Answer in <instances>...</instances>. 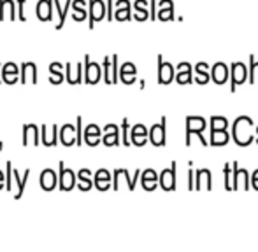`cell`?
I'll return each instance as SVG.
<instances>
[{
	"instance_id": "6da1fadb",
	"label": "cell",
	"mask_w": 258,
	"mask_h": 252,
	"mask_svg": "<svg viewBox=\"0 0 258 252\" xmlns=\"http://www.w3.org/2000/svg\"><path fill=\"white\" fill-rule=\"evenodd\" d=\"M249 79V68L242 62H234L230 65V91L234 93L237 86L244 84Z\"/></svg>"
},
{
	"instance_id": "7a4b0ae2",
	"label": "cell",
	"mask_w": 258,
	"mask_h": 252,
	"mask_svg": "<svg viewBox=\"0 0 258 252\" xmlns=\"http://www.w3.org/2000/svg\"><path fill=\"white\" fill-rule=\"evenodd\" d=\"M107 18V6L104 0H88V28H95L97 21Z\"/></svg>"
},
{
	"instance_id": "3957f363",
	"label": "cell",
	"mask_w": 258,
	"mask_h": 252,
	"mask_svg": "<svg viewBox=\"0 0 258 252\" xmlns=\"http://www.w3.org/2000/svg\"><path fill=\"white\" fill-rule=\"evenodd\" d=\"M83 63H85V84H97L104 75L102 67L97 62H92L90 55H85Z\"/></svg>"
},
{
	"instance_id": "277c9868",
	"label": "cell",
	"mask_w": 258,
	"mask_h": 252,
	"mask_svg": "<svg viewBox=\"0 0 258 252\" xmlns=\"http://www.w3.org/2000/svg\"><path fill=\"white\" fill-rule=\"evenodd\" d=\"M58 168H60V174H58V189L60 191H72L78 186V175L71 170V168H65V163L60 161L58 163Z\"/></svg>"
},
{
	"instance_id": "5b68a950",
	"label": "cell",
	"mask_w": 258,
	"mask_h": 252,
	"mask_svg": "<svg viewBox=\"0 0 258 252\" xmlns=\"http://www.w3.org/2000/svg\"><path fill=\"white\" fill-rule=\"evenodd\" d=\"M232 179H234V191H237L242 186V189L251 188V175L246 168H239V163H232Z\"/></svg>"
},
{
	"instance_id": "8992f818",
	"label": "cell",
	"mask_w": 258,
	"mask_h": 252,
	"mask_svg": "<svg viewBox=\"0 0 258 252\" xmlns=\"http://www.w3.org/2000/svg\"><path fill=\"white\" fill-rule=\"evenodd\" d=\"M207 128V123L204 117L201 116H186V135H184V142L186 146L191 144V135H197V133H204Z\"/></svg>"
},
{
	"instance_id": "52a82bcc",
	"label": "cell",
	"mask_w": 258,
	"mask_h": 252,
	"mask_svg": "<svg viewBox=\"0 0 258 252\" xmlns=\"http://www.w3.org/2000/svg\"><path fill=\"white\" fill-rule=\"evenodd\" d=\"M253 126L251 117L248 116H241L232 123V140L237 144L239 147H242V132H246L248 128Z\"/></svg>"
},
{
	"instance_id": "ba28073f",
	"label": "cell",
	"mask_w": 258,
	"mask_h": 252,
	"mask_svg": "<svg viewBox=\"0 0 258 252\" xmlns=\"http://www.w3.org/2000/svg\"><path fill=\"white\" fill-rule=\"evenodd\" d=\"M176 167H177V163L176 161H172L170 168H165V170L160 172L158 182H160V186H162L163 191H174L176 189V182H177Z\"/></svg>"
},
{
	"instance_id": "9c48e42d",
	"label": "cell",
	"mask_w": 258,
	"mask_h": 252,
	"mask_svg": "<svg viewBox=\"0 0 258 252\" xmlns=\"http://www.w3.org/2000/svg\"><path fill=\"white\" fill-rule=\"evenodd\" d=\"M176 79V67L169 62H163V56L158 55V82L170 84Z\"/></svg>"
},
{
	"instance_id": "30bf717a",
	"label": "cell",
	"mask_w": 258,
	"mask_h": 252,
	"mask_svg": "<svg viewBox=\"0 0 258 252\" xmlns=\"http://www.w3.org/2000/svg\"><path fill=\"white\" fill-rule=\"evenodd\" d=\"M165 123L167 119L162 117L160 123H156L151 126L150 130V142L153 144L155 147H163L167 144V132H165Z\"/></svg>"
},
{
	"instance_id": "8fae6325",
	"label": "cell",
	"mask_w": 258,
	"mask_h": 252,
	"mask_svg": "<svg viewBox=\"0 0 258 252\" xmlns=\"http://www.w3.org/2000/svg\"><path fill=\"white\" fill-rule=\"evenodd\" d=\"M60 142V130H58L56 124L48 126L42 124L41 126V144L46 147H54Z\"/></svg>"
},
{
	"instance_id": "7c38bea8",
	"label": "cell",
	"mask_w": 258,
	"mask_h": 252,
	"mask_svg": "<svg viewBox=\"0 0 258 252\" xmlns=\"http://www.w3.org/2000/svg\"><path fill=\"white\" fill-rule=\"evenodd\" d=\"M67 82L69 84H83L85 82V63L67 62Z\"/></svg>"
},
{
	"instance_id": "4fadbf2b",
	"label": "cell",
	"mask_w": 258,
	"mask_h": 252,
	"mask_svg": "<svg viewBox=\"0 0 258 252\" xmlns=\"http://www.w3.org/2000/svg\"><path fill=\"white\" fill-rule=\"evenodd\" d=\"M30 81L32 84H37V65L34 62H23L20 65V82L27 84Z\"/></svg>"
},
{
	"instance_id": "5bb4252c",
	"label": "cell",
	"mask_w": 258,
	"mask_h": 252,
	"mask_svg": "<svg viewBox=\"0 0 258 252\" xmlns=\"http://www.w3.org/2000/svg\"><path fill=\"white\" fill-rule=\"evenodd\" d=\"M0 75H2V81L6 84H16L20 81V65H16L14 62H7L2 65V70H0Z\"/></svg>"
},
{
	"instance_id": "9a60e30c",
	"label": "cell",
	"mask_w": 258,
	"mask_h": 252,
	"mask_svg": "<svg viewBox=\"0 0 258 252\" xmlns=\"http://www.w3.org/2000/svg\"><path fill=\"white\" fill-rule=\"evenodd\" d=\"M39 184L44 191H53L58 188V175L53 168H44L39 175Z\"/></svg>"
},
{
	"instance_id": "2e32d148",
	"label": "cell",
	"mask_w": 258,
	"mask_h": 252,
	"mask_svg": "<svg viewBox=\"0 0 258 252\" xmlns=\"http://www.w3.org/2000/svg\"><path fill=\"white\" fill-rule=\"evenodd\" d=\"M228 72H230V68H228L227 63H214L211 67V81H214V84H225L228 81Z\"/></svg>"
},
{
	"instance_id": "e0dca14e",
	"label": "cell",
	"mask_w": 258,
	"mask_h": 252,
	"mask_svg": "<svg viewBox=\"0 0 258 252\" xmlns=\"http://www.w3.org/2000/svg\"><path fill=\"white\" fill-rule=\"evenodd\" d=\"M39 126L30 123V124H25L23 126V137H21V144H23V147L27 146H39Z\"/></svg>"
},
{
	"instance_id": "ac0fdd59",
	"label": "cell",
	"mask_w": 258,
	"mask_h": 252,
	"mask_svg": "<svg viewBox=\"0 0 258 252\" xmlns=\"http://www.w3.org/2000/svg\"><path fill=\"white\" fill-rule=\"evenodd\" d=\"M195 189L197 191L213 189V179H211L209 168H199V170L195 172Z\"/></svg>"
},
{
	"instance_id": "d6986e66",
	"label": "cell",
	"mask_w": 258,
	"mask_h": 252,
	"mask_svg": "<svg viewBox=\"0 0 258 252\" xmlns=\"http://www.w3.org/2000/svg\"><path fill=\"white\" fill-rule=\"evenodd\" d=\"M137 79V67L132 62H125L119 67V81H123V84H134Z\"/></svg>"
},
{
	"instance_id": "ffe728a7",
	"label": "cell",
	"mask_w": 258,
	"mask_h": 252,
	"mask_svg": "<svg viewBox=\"0 0 258 252\" xmlns=\"http://www.w3.org/2000/svg\"><path fill=\"white\" fill-rule=\"evenodd\" d=\"M53 0H39L35 6V16L39 21H51L53 20Z\"/></svg>"
},
{
	"instance_id": "44dd1931",
	"label": "cell",
	"mask_w": 258,
	"mask_h": 252,
	"mask_svg": "<svg viewBox=\"0 0 258 252\" xmlns=\"http://www.w3.org/2000/svg\"><path fill=\"white\" fill-rule=\"evenodd\" d=\"M76 140H78V128L72 124H63L60 128V144L65 147H71L76 144Z\"/></svg>"
},
{
	"instance_id": "7402d4cb",
	"label": "cell",
	"mask_w": 258,
	"mask_h": 252,
	"mask_svg": "<svg viewBox=\"0 0 258 252\" xmlns=\"http://www.w3.org/2000/svg\"><path fill=\"white\" fill-rule=\"evenodd\" d=\"M53 6H54V13H56V18H58L54 28H56V30H60V28L63 27V23H65V18H67L69 9L72 7V0H67V2H65V6H61L60 0H53Z\"/></svg>"
},
{
	"instance_id": "603a6c76",
	"label": "cell",
	"mask_w": 258,
	"mask_h": 252,
	"mask_svg": "<svg viewBox=\"0 0 258 252\" xmlns=\"http://www.w3.org/2000/svg\"><path fill=\"white\" fill-rule=\"evenodd\" d=\"M158 184H160L158 174H156L153 168H146V170L141 174V186L146 191H153Z\"/></svg>"
},
{
	"instance_id": "cb8c5ba5",
	"label": "cell",
	"mask_w": 258,
	"mask_h": 252,
	"mask_svg": "<svg viewBox=\"0 0 258 252\" xmlns=\"http://www.w3.org/2000/svg\"><path fill=\"white\" fill-rule=\"evenodd\" d=\"M230 140H232V135H228L227 130H211L209 146L221 147V146H227Z\"/></svg>"
},
{
	"instance_id": "d4e9b609",
	"label": "cell",
	"mask_w": 258,
	"mask_h": 252,
	"mask_svg": "<svg viewBox=\"0 0 258 252\" xmlns=\"http://www.w3.org/2000/svg\"><path fill=\"white\" fill-rule=\"evenodd\" d=\"M7 16H11V20L18 18V9L14 6V0H0V21H4Z\"/></svg>"
},
{
	"instance_id": "484cf974",
	"label": "cell",
	"mask_w": 258,
	"mask_h": 252,
	"mask_svg": "<svg viewBox=\"0 0 258 252\" xmlns=\"http://www.w3.org/2000/svg\"><path fill=\"white\" fill-rule=\"evenodd\" d=\"M93 184H95V182L92 181V170L81 168V170L78 172V188L81 191H90Z\"/></svg>"
},
{
	"instance_id": "4316f807",
	"label": "cell",
	"mask_w": 258,
	"mask_h": 252,
	"mask_svg": "<svg viewBox=\"0 0 258 252\" xmlns=\"http://www.w3.org/2000/svg\"><path fill=\"white\" fill-rule=\"evenodd\" d=\"M86 6H88V2H86V0H72V9H74L72 20H74V21H85L86 18H88Z\"/></svg>"
},
{
	"instance_id": "83f0119b",
	"label": "cell",
	"mask_w": 258,
	"mask_h": 252,
	"mask_svg": "<svg viewBox=\"0 0 258 252\" xmlns=\"http://www.w3.org/2000/svg\"><path fill=\"white\" fill-rule=\"evenodd\" d=\"M13 174H14V184H18V191H16V194H14V200H20V198L23 196V191H25V186H27L28 177H30V168H27V170H25V177L23 179L20 177L18 170H13Z\"/></svg>"
},
{
	"instance_id": "f1b7e54d",
	"label": "cell",
	"mask_w": 258,
	"mask_h": 252,
	"mask_svg": "<svg viewBox=\"0 0 258 252\" xmlns=\"http://www.w3.org/2000/svg\"><path fill=\"white\" fill-rule=\"evenodd\" d=\"M223 181H225V189L227 191H234V179H232V163H225L223 165Z\"/></svg>"
},
{
	"instance_id": "f546056e",
	"label": "cell",
	"mask_w": 258,
	"mask_h": 252,
	"mask_svg": "<svg viewBox=\"0 0 258 252\" xmlns=\"http://www.w3.org/2000/svg\"><path fill=\"white\" fill-rule=\"evenodd\" d=\"M102 144H104L105 147L119 146V144H121V135H119V132H116V133H104V135H102Z\"/></svg>"
},
{
	"instance_id": "4dcf8cb0",
	"label": "cell",
	"mask_w": 258,
	"mask_h": 252,
	"mask_svg": "<svg viewBox=\"0 0 258 252\" xmlns=\"http://www.w3.org/2000/svg\"><path fill=\"white\" fill-rule=\"evenodd\" d=\"M134 18V11H132V6L130 7H118L114 9V20L118 21H128Z\"/></svg>"
},
{
	"instance_id": "1f68e13d",
	"label": "cell",
	"mask_w": 258,
	"mask_h": 252,
	"mask_svg": "<svg viewBox=\"0 0 258 252\" xmlns=\"http://www.w3.org/2000/svg\"><path fill=\"white\" fill-rule=\"evenodd\" d=\"M211 130H227L228 128V121L223 116H211L209 119Z\"/></svg>"
},
{
	"instance_id": "d6a6232c",
	"label": "cell",
	"mask_w": 258,
	"mask_h": 252,
	"mask_svg": "<svg viewBox=\"0 0 258 252\" xmlns=\"http://www.w3.org/2000/svg\"><path fill=\"white\" fill-rule=\"evenodd\" d=\"M13 163L7 161L6 163V191H13L14 189V174H13Z\"/></svg>"
},
{
	"instance_id": "836d02e7",
	"label": "cell",
	"mask_w": 258,
	"mask_h": 252,
	"mask_svg": "<svg viewBox=\"0 0 258 252\" xmlns=\"http://www.w3.org/2000/svg\"><path fill=\"white\" fill-rule=\"evenodd\" d=\"M174 81L177 84H191L194 82V70H186V72H176V79Z\"/></svg>"
},
{
	"instance_id": "e575fe53",
	"label": "cell",
	"mask_w": 258,
	"mask_h": 252,
	"mask_svg": "<svg viewBox=\"0 0 258 252\" xmlns=\"http://www.w3.org/2000/svg\"><path fill=\"white\" fill-rule=\"evenodd\" d=\"M249 82L258 84V62L253 55H249Z\"/></svg>"
},
{
	"instance_id": "d590c367",
	"label": "cell",
	"mask_w": 258,
	"mask_h": 252,
	"mask_svg": "<svg viewBox=\"0 0 258 252\" xmlns=\"http://www.w3.org/2000/svg\"><path fill=\"white\" fill-rule=\"evenodd\" d=\"M111 67H112V60L109 58V56H105L104 62H102V70H104V81H105V84H112Z\"/></svg>"
},
{
	"instance_id": "8d00e7d4",
	"label": "cell",
	"mask_w": 258,
	"mask_h": 252,
	"mask_svg": "<svg viewBox=\"0 0 258 252\" xmlns=\"http://www.w3.org/2000/svg\"><path fill=\"white\" fill-rule=\"evenodd\" d=\"M121 144L126 147L132 144V140H130V126H128V119H126V117H123V123H121Z\"/></svg>"
},
{
	"instance_id": "74e56055",
	"label": "cell",
	"mask_w": 258,
	"mask_h": 252,
	"mask_svg": "<svg viewBox=\"0 0 258 252\" xmlns=\"http://www.w3.org/2000/svg\"><path fill=\"white\" fill-rule=\"evenodd\" d=\"M112 67H111V75H112V84L119 81V65H118V55H112Z\"/></svg>"
},
{
	"instance_id": "f35d334b",
	"label": "cell",
	"mask_w": 258,
	"mask_h": 252,
	"mask_svg": "<svg viewBox=\"0 0 258 252\" xmlns=\"http://www.w3.org/2000/svg\"><path fill=\"white\" fill-rule=\"evenodd\" d=\"M85 135H99V137H102L104 135V132H102V128L100 126H97V124H88L85 130H83V137Z\"/></svg>"
},
{
	"instance_id": "ab89813d",
	"label": "cell",
	"mask_w": 258,
	"mask_h": 252,
	"mask_svg": "<svg viewBox=\"0 0 258 252\" xmlns=\"http://www.w3.org/2000/svg\"><path fill=\"white\" fill-rule=\"evenodd\" d=\"M158 20H162V21H170V20H174V7L160 9V11H158Z\"/></svg>"
},
{
	"instance_id": "60d3db41",
	"label": "cell",
	"mask_w": 258,
	"mask_h": 252,
	"mask_svg": "<svg viewBox=\"0 0 258 252\" xmlns=\"http://www.w3.org/2000/svg\"><path fill=\"white\" fill-rule=\"evenodd\" d=\"M95 188L99 191H107L112 188V179H95Z\"/></svg>"
},
{
	"instance_id": "b9f144b4",
	"label": "cell",
	"mask_w": 258,
	"mask_h": 252,
	"mask_svg": "<svg viewBox=\"0 0 258 252\" xmlns=\"http://www.w3.org/2000/svg\"><path fill=\"white\" fill-rule=\"evenodd\" d=\"M134 135H148L150 137V132H148V128L144 124H134L132 126V130H130V137H134Z\"/></svg>"
},
{
	"instance_id": "7bdbcfd3",
	"label": "cell",
	"mask_w": 258,
	"mask_h": 252,
	"mask_svg": "<svg viewBox=\"0 0 258 252\" xmlns=\"http://www.w3.org/2000/svg\"><path fill=\"white\" fill-rule=\"evenodd\" d=\"M83 140H85L86 146L95 147V146H99V144L102 142V137H99V135H85V137H83Z\"/></svg>"
},
{
	"instance_id": "ee69618b",
	"label": "cell",
	"mask_w": 258,
	"mask_h": 252,
	"mask_svg": "<svg viewBox=\"0 0 258 252\" xmlns=\"http://www.w3.org/2000/svg\"><path fill=\"white\" fill-rule=\"evenodd\" d=\"M130 140H132L134 146L143 147V146H146V144L150 142V137H148V135H134V137H130Z\"/></svg>"
},
{
	"instance_id": "f6af8a7d",
	"label": "cell",
	"mask_w": 258,
	"mask_h": 252,
	"mask_svg": "<svg viewBox=\"0 0 258 252\" xmlns=\"http://www.w3.org/2000/svg\"><path fill=\"white\" fill-rule=\"evenodd\" d=\"M194 81L197 84H207L211 81V72H199V74H195Z\"/></svg>"
},
{
	"instance_id": "bcb514c9",
	"label": "cell",
	"mask_w": 258,
	"mask_h": 252,
	"mask_svg": "<svg viewBox=\"0 0 258 252\" xmlns=\"http://www.w3.org/2000/svg\"><path fill=\"white\" fill-rule=\"evenodd\" d=\"M134 11V20H137V21H146V20H150V11L148 9H132Z\"/></svg>"
},
{
	"instance_id": "7dc6e473",
	"label": "cell",
	"mask_w": 258,
	"mask_h": 252,
	"mask_svg": "<svg viewBox=\"0 0 258 252\" xmlns=\"http://www.w3.org/2000/svg\"><path fill=\"white\" fill-rule=\"evenodd\" d=\"M63 79H65L63 72H51V74H49V82H51V84H61Z\"/></svg>"
},
{
	"instance_id": "c3c4849f",
	"label": "cell",
	"mask_w": 258,
	"mask_h": 252,
	"mask_svg": "<svg viewBox=\"0 0 258 252\" xmlns=\"http://www.w3.org/2000/svg\"><path fill=\"white\" fill-rule=\"evenodd\" d=\"M16 2H18V20L27 21V18H25V2L27 0H16Z\"/></svg>"
},
{
	"instance_id": "681fc988",
	"label": "cell",
	"mask_w": 258,
	"mask_h": 252,
	"mask_svg": "<svg viewBox=\"0 0 258 252\" xmlns=\"http://www.w3.org/2000/svg\"><path fill=\"white\" fill-rule=\"evenodd\" d=\"M81 126H83V117L78 116V119H76V128H78V140H76V146L81 147V144L85 142V140H81Z\"/></svg>"
},
{
	"instance_id": "f907efd6",
	"label": "cell",
	"mask_w": 258,
	"mask_h": 252,
	"mask_svg": "<svg viewBox=\"0 0 258 252\" xmlns=\"http://www.w3.org/2000/svg\"><path fill=\"white\" fill-rule=\"evenodd\" d=\"M105 6H107V20H114V0H105Z\"/></svg>"
},
{
	"instance_id": "816d5d0a",
	"label": "cell",
	"mask_w": 258,
	"mask_h": 252,
	"mask_svg": "<svg viewBox=\"0 0 258 252\" xmlns=\"http://www.w3.org/2000/svg\"><path fill=\"white\" fill-rule=\"evenodd\" d=\"M150 6H151L150 18L151 20H156V18H158V6H156V0H150Z\"/></svg>"
},
{
	"instance_id": "f5cc1de1",
	"label": "cell",
	"mask_w": 258,
	"mask_h": 252,
	"mask_svg": "<svg viewBox=\"0 0 258 252\" xmlns=\"http://www.w3.org/2000/svg\"><path fill=\"white\" fill-rule=\"evenodd\" d=\"M119 128H121V126H118V124H114V123H109V124L104 126L102 132L104 133H116V132H119Z\"/></svg>"
},
{
	"instance_id": "db71d44e",
	"label": "cell",
	"mask_w": 258,
	"mask_h": 252,
	"mask_svg": "<svg viewBox=\"0 0 258 252\" xmlns=\"http://www.w3.org/2000/svg\"><path fill=\"white\" fill-rule=\"evenodd\" d=\"M148 4H150V0H136V2L132 4V9H148Z\"/></svg>"
},
{
	"instance_id": "11a10c76",
	"label": "cell",
	"mask_w": 258,
	"mask_h": 252,
	"mask_svg": "<svg viewBox=\"0 0 258 252\" xmlns=\"http://www.w3.org/2000/svg\"><path fill=\"white\" fill-rule=\"evenodd\" d=\"M188 189L195 191V172L188 170Z\"/></svg>"
},
{
	"instance_id": "9f6ffc18",
	"label": "cell",
	"mask_w": 258,
	"mask_h": 252,
	"mask_svg": "<svg viewBox=\"0 0 258 252\" xmlns=\"http://www.w3.org/2000/svg\"><path fill=\"white\" fill-rule=\"evenodd\" d=\"M199 72H211V67L206 62H199L195 65V74H199Z\"/></svg>"
},
{
	"instance_id": "6f0895ef",
	"label": "cell",
	"mask_w": 258,
	"mask_h": 252,
	"mask_svg": "<svg viewBox=\"0 0 258 252\" xmlns=\"http://www.w3.org/2000/svg\"><path fill=\"white\" fill-rule=\"evenodd\" d=\"M95 179H112V177H111V174H109V170L100 168V170L95 172Z\"/></svg>"
},
{
	"instance_id": "680465c9",
	"label": "cell",
	"mask_w": 258,
	"mask_h": 252,
	"mask_svg": "<svg viewBox=\"0 0 258 252\" xmlns=\"http://www.w3.org/2000/svg\"><path fill=\"white\" fill-rule=\"evenodd\" d=\"M186 70H194V68H191V65L188 62H181V63L176 65V72H186Z\"/></svg>"
},
{
	"instance_id": "91938a15",
	"label": "cell",
	"mask_w": 258,
	"mask_h": 252,
	"mask_svg": "<svg viewBox=\"0 0 258 252\" xmlns=\"http://www.w3.org/2000/svg\"><path fill=\"white\" fill-rule=\"evenodd\" d=\"M51 72H63V63H60V62L49 63V74H51Z\"/></svg>"
},
{
	"instance_id": "94428289",
	"label": "cell",
	"mask_w": 258,
	"mask_h": 252,
	"mask_svg": "<svg viewBox=\"0 0 258 252\" xmlns=\"http://www.w3.org/2000/svg\"><path fill=\"white\" fill-rule=\"evenodd\" d=\"M167 7H174L172 0H160V2H158V11L160 9H167Z\"/></svg>"
},
{
	"instance_id": "6125c7cd",
	"label": "cell",
	"mask_w": 258,
	"mask_h": 252,
	"mask_svg": "<svg viewBox=\"0 0 258 252\" xmlns=\"http://www.w3.org/2000/svg\"><path fill=\"white\" fill-rule=\"evenodd\" d=\"M6 189V174L0 170V191Z\"/></svg>"
},
{
	"instance_id": "be15d7a7",
	"label": "cell",
	"mask_w": 258,
	"mask_h": 252,
	"mask_svg": "<svg viewBox=\"0 0 258 252\" xmlns=\"http://www.w3.org/2000/svg\"><path fill=\"white\" fill-rule=\"evenodd\" d=\"M251 188L258 191V179H251Z\"/></svg>"
},
{
	"instance_id": "e7e4bbea",
	"label": "cell",
	"mask_w": 258,
	"mask_h": 252,
	"mask_svg": "<svg viewBox=\"0 0 258 252\" xmlns=\"http://www.w3.org/2000/svg\"><path fill=\"white\" fill-rule=\"evenodd\" d=\"M0 151H4V142L0 140Z\"/></svg>"
},
{
	"instance_id": "03108f58",
	"label": "cell",
	"mask_w": 258,
	"mask_h": 252,
	"mask_svg": "<svg viewBox=\"0 0 258 252\" xmlns=\"http://www.w3.org/2000/svg\"><path fill=\"white\" fill-rule=\"evenodd\" d=\"M256 135H258V126H256Z\"/></svg>"
},
{
	"instance_id": "003e7915",
	"label": "cell",
	"mask_w": 258,
	"mask_h": 252,
	"mask_svg": "<svg viewBox=\"0 0 258 252\" xmlns=\"http://www.w3.org/2000/svg\"><path fill=\"white\" fill-rule=\"evenodd\" d=\"M256 144H258V135H256Z\"/></svg>"
}]
</instances>
